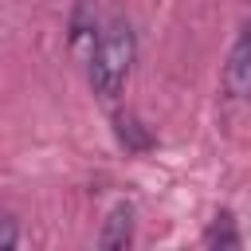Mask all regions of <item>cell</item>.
I'll use <instances>...</instances> for the list:
<instances>
[{
	"instance_id": "cell-1",
	"label": "cell",
	"mask_w": 251,
	"mask_h": 251,
	"mask_svg": "<svg viewBox=\"0 0 251 251\" xmlns=\"http://www.w3.org/2000/svg\"><path fill=\"white\" fill-rule=\"evenodd\" d=\"M133 55H137V39H133V27L126 20H110L98 39H94V51H90V86L94 94L114 106L126 90V78H129V67H133Z\"/></svg>"
},
{
	"instance_id": "cell-2",
	"label": "cell",
	"mask_w": 251,
	"mask_h": 251,
	"mask_svg": "<svg viewBox=\"0 0 251 251\" xmlns=\"http://www.w3.org/2000/svg\"><path fill=\"white\" fill-rule=\"evenodd\" d=\"M224 94L227 98H251V20L239 27L227 63H224Z\"/></svg>"
},
{
	"instance_id": "cell-3",
	"label": "cell",
	"mask_w": 251,
	"mask_h": 251,
	"mask_svg": "<svg viewBox=\"0 0 251 251\" xmlns=\"http://www.w3.org/2000/svg\"><path fill=\"white\" fill-rule=\"evenodd\" d=\"M133 239V204H114V212L106 216V224H102V235H98V247L102 251H118V247H126Z\"/></svg>"
},
{
	"instance_id": "cell-4",
	"label": "cell",
	"mask_w": 251,
	"mask_h": 251,
	"mask_svg": "<svg viewBox=\"0 0 251 251\" xmlns=\"http://www.w3.org/2000/svg\"><path fill=\"white\" fill-rule=\"evenodd\" d=\"M114 126H118V141H122L129 153H141V149H149V145H153L149 129H145L133 114H118V118H114Z\"/></svg>"
},
{
	"instance_id": "cell-5",
	"label": "cell",
	"mask_w": 251,
	"mask_h": 251,
	"mask_svg": "<svg viewBox=\"0 0 251 251\" xmlns=\"http://www.w3.org/2000/svg\"><path fill=\"white\" fill-rule=\"evenodd\" d=\"M71 47L82 55H90L94 51V8L90 4H78V12H75V24H71Z\"/></svg>"
},
{
	"instance_id": "cell-6",
	"label": "cell",
	"mask_w": 251,
	"mask_h": 251,
	"mask_svg": "<svg viewBox=\"0 0 251 251\" xmlns=\"http://www.w3.org/2000/svg\"><path fill=\"white\" fill-rule=\"evenodd\" d=\"M204 243L208 247H235L239 243V231H235V220L224 212V216H216V224L208 227V235H204Z\"/></svg>"
},
{
	"instance_id": "cell-7",
	"label": "cell",
	"mask_w": 251,
	"mask_h": 251,
	"mask_svg": "<svg viewBox=\"0 0 251 251\" xmlns=\"http://www.w3.org/2000/svg\"><path fill=\"white\" fill-rule=\"evenodd\" d=\"M16 243H20L16 220H12V216H0V251H8V247H16Z\"/></svg>"
},
{
	"instance_id": "cell-8",
	"label": "cell",
	"mask_w": 251,
	"mask_h": 251,
	"mask_svg": "<svg viewBox=\"0 0 251 251\" xmlns=\"http://www.w3.org/2000/svg\"><path fill=\"white\" fill-rule=\"evenodd\" d=\"M243 4H251V0H243Z\"/></svg>"
}]
</instances>
